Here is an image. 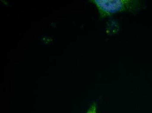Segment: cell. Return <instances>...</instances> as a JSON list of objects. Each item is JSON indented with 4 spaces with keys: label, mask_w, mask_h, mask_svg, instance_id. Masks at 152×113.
<instances>
[{
    "label": "cell",
    "mask_w": 152,
    "mask_h": 113,
    "mask_svg": "<svg viewBox=\"0 0 152 113\" xmlns=\"http://www.w3.org/2000/svg\"><path fill=\"white\" fill-rule=\"evenodd\" d=\"M93 1L97 5L101 18L125 11L133 12L142 6L139 1L132 0H94Z\"/></svg>",
    "instance_id": "6da1fadb"
},
{
    "label": "cell",
    "mask_w": 152,
    "mask_h": 113,
    "mask_svg": "<svg viewBox=\"0 0 152 113\" xmlns=\"http://www.w3.org/2000/svg\"><path fill=\"white\" fill-rule=\"evenodd\" d=\"M97 104L94 102L89 107L86 113H97Z\"/></svg>",
    "instance_id": "7a4b0ae2"
}]
</instances>
